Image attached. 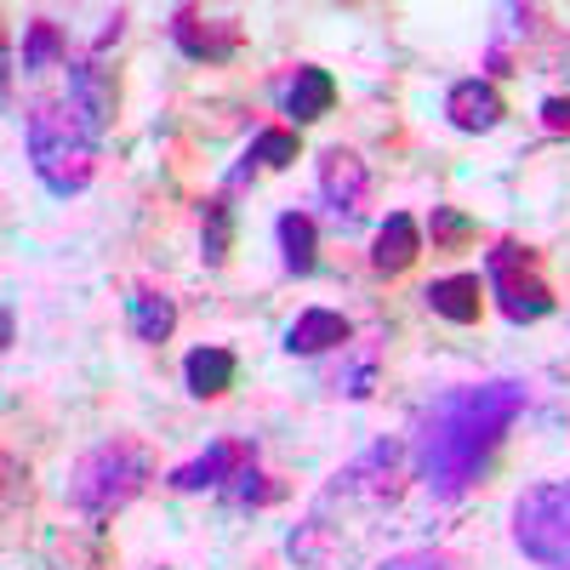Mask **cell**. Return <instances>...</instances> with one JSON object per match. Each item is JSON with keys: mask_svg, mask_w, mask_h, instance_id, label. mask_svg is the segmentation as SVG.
Returning a JSON list of instances; mask_svg holds the SVG:
<instances>
[{"mask_svg": "<svg viewBox=\"0 0 570 570\" xmlns=\"http://www.w3.org/2000/svg\"><path fill=\"white\" fill-rule=\"evenodd\" d=\"M525 416V389L519 383H468L434 394L411 422V473L440 502L468 497L485 480L497 445L508 428Z\"/></svg>", "mask_w": 570, "mask_h": 570, "instance_id": "6da1fadb", "label": "cell"}, {"mask_svg": "<svg viewBox=\"0 0 570 570\" xmlns=\"http://www.w3.org/2000/svg\"><path fill=\"white\" fill-rule=\"evenodd\" d=\"M23 142H29V166L35 177L52 188L58 200L80 195L98 171V137L86 131V120L69 104H35L23 115Z\"/></svg>", "mask_w": 570, "mask_h": 570, "instance_id": "7a4b0ae2", "label": "cell"}, {"mask_svg": "<svg viewBox=\"0 0 570 570\" xmlns=\"http://www.w3.org/2000/svg\"><path fill=\"white\" fill-rule=\"evenodd\" d=\"M155 480V456L131 440H104L69 468V508L86 519H115Z\"/></svg>", "mask_w": 570, "mask_h": 570, "instance_id": "3957f363", "label": "cell"}, {"mask_svg": "<svg viewBox=\"0 0 570 570\" xmlns=\"http://www.w3.org/2000/svg\"><path fill=\"white\" fill-rule=\"evenodd\" d=\"M513 542L542 570H570V480L531 485L513 502Z\"/></svg>", "mask_w": 570, "mask_h": 570, "instance_id": "277c9868", "label": "cell"}, {"mask_svg": "<svg viewBox=\"0 0 570 570\" xmlns=\"http://www.w3.org/2000/svg\"><path fill=\"white\" fill-rule=\"evenodd\" d=\"M485 292L497 297V308L513 325H537L553 314V285L537 268V252L519 246V240H497L485 252Z\"/></svg>", "mask_w": 570, "mask_h": 570, "instance_id": "5b68a950", "label": "cell"}, {"mask_svg": "<svg viewBox=\"0 0 570 570\" xmlns=\"http://www.w3.org/2000/svg\"><path fill=\"white\" fill-rule=\"evenodd\" d=\"M171 40H177V52L195 58V63H234L246 46V29H240V18H206L195 7H177Z\"/></svg>", "mask_w": 570, "mask_h": 570, "instance_id": "8992f818", "label": "cell"}, {"mask_svg": "<svg viewBox=\"0 0 570 570\" xmlns=\"http://www.w3.org/2000/svg\"><path fill=\"white\" fill-rule=\"evenodd\" d=\"M320 200L331 206V217H337L343 228L360 223V212L371 200V171L354 149H343V142H331V149L320 155Z\"/></svg>", "mask_w": 570, "mask_h": 570, "instance_id": "52a82bcc", "label": "cell"}, {"mask_svg": "<svg viewBox=\"0 0 570 570\" xmlns=\"http://www.w3.org/2000/svg\"><path fill=\"white\" fill-rule=\"evenodd\" d=\"M115 104H120V91H115V69H104L98 58H75V63H69V109L86 120V131H91V137H104V131H109Z\"/></svg>", "mask_w": 570, "mask_h": 570, "instance_id": "ba28073f", "label": "cell"}, {"mask_svg": "<svg viewBox=\"0 0 570 570\" xmlns=\"http://www.w3.org/2000/svg\"><path fill=\"white\" fill-rule=\"evenodd\" d=\"M445 115H451V126L456 131H497L502 126V115H508V104H502V91H497V80H456L451 91H445Z\"/></svg>", "mask_w": 570, "mask_h": 570, "instance_id": "9c48e42d", "label": "cell"}, {"mask_svg": "<svg viewBox=\"0 0 570 570\" xmlns=\"http://www.w3.org/2000/svg\"><path fill=\"white\" fill-rule=\"evenodd\" d=\"M246 456H252V445L217 440V445H206L195 462L171 468V491H223V485H234V473L246 468Z\"/></svg>", "mask_w": 570, "mask_h": 570, "instance_id": "30bf717a", "label": "cell"}, {"mask_svg": "<svg viewBox=\"0 0 570 570\" xmlns=\"http://www.w3.org/2000/svg\"><path fill=\"white\" fill-rule=\"evenodd\" d=\"M354 343V325L337 314V308H303L292 325H285V354H331V348H348Z\"/></svg>", "mask_w": 570, "mask_h": 570, "instance_id": "8fae6325", "label": "cell"}, {"mask_svg": "<svg viewBox=\"0 0 570 570\" xmlns=\"http://www.w3.org/2000/svg\"><path fill=\"white\" fill-rule=\"evenodd\" d=\"M331 104H337V80H331L325 69H314V63H297V69H292V80H285V91H279V109L292 115L297 126L325 120V115H331Z\"/></svg>", "mask_w": 570, "mask_h": 570, "instance_id": "7c38bea8", "label": "cell"}, {"mask_svg": "<svg viewBox=\"0 0 570 570\" xmlns=\"http://www.w3.org/2000/svg\"><path fill=\"white\" fill-rule=\"evenodd\" d=\"M416 257H422V228H416V217L389 212V217H383V228H376L371 268H376V274H405Z\"/></svg>", "mask_w": 570, "mask_h": 570, "instance_id": "4fadbf2b", "label": "cell"}, {"mask_svg": "<svg viewBox=\"0 0 570 570\" xmlns=\"http://www.w3.org/2000/svg\"><path fill=\"white\" fill-rule=\"evenodd\" d=\"M422 303L434 308L440 320H451V325H473L480 308H485V285H480V274H445V279H434L422 292Z\"/></svg>", "mask_w": 570, "mask_h": 570, "instance_id": "5bb4252c", "label": "cell"}, {"mask_svg": "<svg viewBox=\"0 0 570 570\" xmlns=\"http://www.w3.org/2000/svg\"><path fill=\"white\" fill-rule=\"evenodd\" d=\"M234 376H240V360H234L228 348H188V360H183V383H188V394L195 400H223L228 389H234Z\"/></svg>", "mask_w": 570, "mask_h": 570, "instance_id": "9a60e30c", "label": "cell"}, {"mask_svg": "<svg viewBox=\"0 0 570 570\" xmlns=\"http://www.w3.org/2000/svg\"><path fill=\"white\" fill-rule=\"evenodd\" d=\"M297 131L292 126H263L252 142H246V155H240V166H234V183H246V177H257V171H279V166H292L297 160Z\"/></svg>", "mask_w": 570, "mask_h": 570, "instance_id": "2e32d148", "label": "cell"}, {"mask_svg": "<svg viewBox=\"0 0 570 570\" xmlns=\"http://www.w3.org/2000/svg\"><path fill=\"white\" fill-rule=\"evenodd\" d=\"M274 234H279L285 274H314V263H320V228H314V217L308 212H279Z\"/></svg>", "mask_w": 570, "mask_h": 570, "instance_id": "e0dca14e", "label": "cell"}, {"mask_svg": "<svg viewBox=\"0 0 570 570\" xmlns=\"http://www.w3.org/2000/svg\"><path fill=\"white\" fill-rule=\"evenodd\" d=\"M126 314H131V331H137V343H166L171 331H177V303L166 292H131L126 297Z\"/></svg>", "mask_w": 570, "mask_h": 570, "instance_id": "ac0fdd59", "label": "cell"}, {"mask_svg": "<svg viewBox=\"0 0 570 570\" xmlns=\"http://www.w3.org/2000/svg\"><path fill=\"white\" fill-rule=\"evenodd\" d=\"M228 252H234V206L217 195L200 206V257H206V268H223Z\"/></svg>", "mask_w": 570, "mask_h": 570, "instance_id": "d6986e66", "label": "cell"}, {"mask_svg": "<svg viewBox=\"0 0 570 570\" xmlns=\"http://www.w3.org/2000/svg\"><path fill=\"white\" fill-rule=\"evenodd\" d=\"M52 63H69V40H63V29L52 18H35L23 29V75H40Z\"/></svg>", "mask_w": 570, "mask_h": 570, "instance_id": "ffe728a7", "label": "cell"}, {"mask_svg": "<svg viewBox=\"0 0 570 570\" xmlns=\"http://www.w3.org/2000/svg\"><path fill=\"white\" fill-rule=\"evenodd\" d=\"M428 234H434V252H462L468 240H480V223L462 217L456 206H434V217H428Z\"/></svg>", "mask_w": 570, "mask_h": 570, "instance_id": "44dd1931", "label": "cell"}, {"mask_svg": "<svg viewBox=\"0 0 570 570\" xmlns=\"http://www.w3.org/2000/svg\"><path fill=\"white\" fill-rule=\"evenodd\" d=\"M228 491H234V502H246V508H263V502L279 497V485H268V473H257V468H240Z\"/></svg>", "mask_w": 570, "mask_h": 570, "instance_id": "7402d4cb", "label": "cell"}, {"mask_svg": "<svg viewBox=\"0 0 570 570\" xmlns=\"http://www.w3.org/2000/svg\"><path fill=\"white\" fill-rule=\"evenodd\" d=\"M376 570H462L451 553H440V548H411V553H394V559H383Z\"/></svg>", "mask_w": 570, "mask_h": 570, "instance_id": "603a6c76", "label": "cell"}, {"mask_svg": "<svg viewBox=\"0 0 570 570\" xmlns=\"http://www.w3.org/2000/svg\"><path fill=\"white\" fill-rule=\"evenodd\" d=\"M337 389L348 394V400H371V389H376V354H365V360H354L343 376H337Z\"/></svg>", "mask_w": 570, "mask_h": 570, "instance_id": "cb8c5ba5", "label": "cell"}, {"mask_svg": "<svg viewBox=\"0 0 570 570\" xmlns=\"http://www.w3.org/2000/svg\"><path fill=\"white\" fill-rule=\"evenodd\" d=\"M542 126L548 131H570V98H542Z\"/></svg>", "mask_w": 570, "mask_h": 570, "instance_id": "d4e9b609", "label": "cell"}]
</instances>
